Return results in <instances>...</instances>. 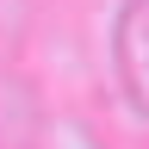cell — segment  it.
Here are the masks:
<instances>
[{
	"mask_svg": "<svg viewBox=\"0 0 149 149\" xmlns=\"http://www.w3.org/2000/svg\"><path fill=\"white\" fill-rule=\"evenodd\" d=\"M118 62H124V81L137 87V100L149 106V0H137V6L124 13V25H118Z\"/></svg>",
	"mask_w": 149,
	"mask_h": 149,
	"instance_id": "6da1fadb",
	"label": "cell"
}]
</instances>
